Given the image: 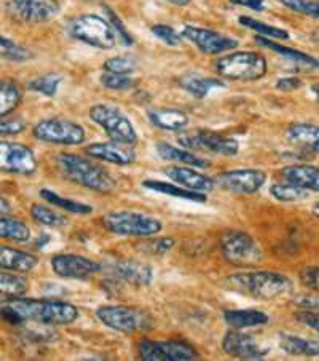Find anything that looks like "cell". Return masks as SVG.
Returning a JSON list of instances; mask_svg holds the SVG:
<instances>
[{
  "instance_id": "obj_24",
  "label": "cell",
  "mask_w": 319,
  "mask_h": 361,
  "mask_svg": "<svg viewBox=\"0 0 319 361\" xmlns=\"http://www.w3.org/2000/svg\"><path fill=\"white\" fill-rule=\"evenodd\" d=\"M39 264V259L32 256L31 252L10 248V246H2L0 248V266L5 270H11V272H31L32 269Z\"/></svg>"
},
{
  "instance_id": "obj_45",
  "label": "cell",
  "mask_w": 319,
  "mask_h": 361,
  "mask_svg": "<svg viewBox=\"0 0 319 361\" xmlns=\"http://www.w3.org/2000/svg\"><path fill=\"white\" fill-rule=\"evenodd\" d=\"M173 246H174L173 238H155L142 243L139 248L141 251L147 252V255H165V252L173 250Z\"/></svg>"
},
{
  "instance_id": "obj_49",
  "label": "cell",
  "mask_w": 319,
  "mask_h": 361,
  "mask_svg": "<svg viewBox=\"0 0 319 361\" xmlns=\"http://www.w3.org/2000/svg\"><path fill=\"white\" fill-rule=\"evenodd\" d=\"M107 13H109V20H111V24L113 26V29H115V32L120 39L123 40L125 45H132V37L128 34V31H126L123 23L118 20V16L113 13V11L107 10Z\"/></svg>"
},
{
  "instance_id": "obj_15",
  "label": "cell",
  "mask_w": 319,
  "mask_h": 361,
  "mask_svg": "<svg viewBox=\"0 0 319 361\" xmlns=\"http://www.w3.org/2000/svg\"><path fill=\"white\" fill-rule=\"evenodd\" d=\"M222 350L228 357L246 361H261L270 353V347L262 345L252 336L239 333L238 329H232L222 339Z\"/></svg>"
},
{
  "instance_id": "obj_42",
  "label": "cell",
  "mask_w": 319,
  "mask_h": 361,
  "mask_svg": "<svg viewBox=\"0 0 319 361\" xmlns=\"http://www.w3.org/2000/svg\"><path fill=\"white\" fill-rule=\"evenodd\" d=\"M281 4L296 13L319 20V0H281Z\"/></svg>"
},
{
  "instance_id": "obj_53",
  "label": "cell",
  "mask_w": 319,
  "mask_h": 361,
  "mask_svg": "<svg viewBox=\"0 0 319 361\" xmlns=\"http://www.w3.org/2000/svg\"><path fill=\"white\" fill-rule=\"evenodd\" d=\"M166 2H170L173 5H177V7H185V5L190 4V0H166Z\"/></svg>"
},
{
  "instance_id": "obj_16",
  "label": "cell",
  "mask_w": 319,
  "mask_h": 361,
  "mask_svg": "<svg viewBox=\"0 0 319 361\" xmlns=\"http://www.w3.org/2000/svg\"><path fill=\"white\" fill-rule=\"evenodd\" d=\"M182 35L192 44L196 45L198 50L204 55H220L224 51H230L238 47V42L222 35L213 29L198 27V26H185L182 29Z\"/></svg>"
},
{
  "instance_id": "obj_32",
  "label": "cell",
  "mask_w": 319,
  "mask_h": 361,
  "mask_svg": "<svg viewBox=\"0 0 319 361\" xmlns=\"http://www.w3.org/2000/svg\"><path fill=\"white\" fill-rule=\"evenodd\" d=\"M40 197L44 198L46 203L53 204V207L65 209V212H69V213H74V214H92L93 213V207H89V204L77 202V200H70V198H64L59 194H56L55 190L42 189Z\"/></svg>"
},
{
  "instance_id": "obj_28",
  "label": "cell",
  "mask_w": 319,
  "mask_h": 361,
  "mask_svg": "<svg viewBox=\"0 0 319 361\" xmlns=\"http://www.w3.org/2000/svg\"><path fill=\"white\" fill-rule=\"evenodd\" d=\"M286 136L299 147L319 152V125L294 123L287 128Z\"/></svg>"
},
{
  "instance_id": "obj_11",
  "label": "cell",
  "mask_w": 319,
  "mask_h": 361,
  "mask_svg": "<svg viewBox=\"0 0 319 361\" xmlns=\"http://www.w3.org/2000/svg\"><path fill=\"white\" fill-rule=\"evenodd\" d=\"M179 144L194 152H208L224 157H234L239 152V142L233 137H227L208 130H196L184 133L177 137Z\"/></svg>"
},
{
  "instance_id": "obj_43",
  "label": "cell",
  "mask_w": 319,
  "mask_h": 361,
  "mask_svg": "<svg viewBox=\"0 0 319 361\" xmlns=\"http://www.w3.org/2000/svg\"><path fill=\"white\" fill-rule=\"evenodd\" d=\"M104 69L107 72H115V74H131L136 69V61L131 56H115L107 59Z\"/></svg>"
},
{
  "instance_id": "obj_21",
  "label": "cell",
  "mask_w": 319,
  "mask_h": 361,
  "mask_svg": "<svg viewBox=\"0 0 319 361\" xmlns=\"http://www.w3.org/2000/svg\"><path fill=\"white\" fill-rule=\"evenodd\" d=\"M256 40L258 45H262L265 48H268V50L278 53V55L284 58L289 64H292L296 71H302V72L319 71V59L308 55V53L296 50V48L284 47V45L278 44V42H273L268 37H263V35H258V37H256Z\"/></svg>"
},
{
  "instance_id": "obj_29",
  "label": "cell",
  "mask_w": 319,
  "mask_h": 361,
  "mask_svg": "<svg viewBox=\"0 0 319 361\" xmlns=\"http://www.w3.org/2000/svg\"><path fill=\"white\" fill-rule=\"evenodd\" d=\"M225 323L232 329H246L263 326L270 322V317L261 310L248 309V310H227L224 312Z\"/></svg>"
},
{
  "instance_id": "obj_9",
  "label": "cell",
  "mask_w": 319,
  "mask_h": 361,
  "mask_svg": "<svg viewBox=\"0 0 319 361\" xmlns=\"http://www.w3.org/2000/svg\"><path fill=\"white\" fill-rule=\"evenodd\" d=\"M89 118L106 131L111 141L128 144V146L137 142L135 126L118 107H113L111 104H96L89 109Z\"/></svg>"
},
{
  "instance_id": "obj_18",
  "label": "cell",
  "mask_w": 319,
  "mask_h": 361,
  "mask_svg": "<svg viewBox=\"0 0 319 361\" xmlns=\"http://www.w3.org/2000/svg\"><path fill=\"white\" fill-rule=\"evenodd\" d=\"M11 15L26 23H45L58 16V0H8Z\"/></svg>"
},
{
  "instance_id": "obj_1",
  "label": "cell",
  "mask_w": 319,
  "mask_h": 361,
  "mask_svg": "<svg viewBox=\"0 0 319 361\" xmlns=\"http://www.w3.org/2000/svg\"><path fill=\"white\" fill-rule=\"evenodd\" d=\"M228 291L257 300H273L286 296L292 291V281L289 276L272 270H254V272H238L222 280Z\"/></svg>"
},
{
  "instance_id": "obj_33",
  "label": "cell",
  "mask_w": 319,
  "mask_h": 361,
  "mask_svg": "<svg viewBox=\"0 0 319 361\" xmlns=\"http://www.w3.org/2000/svg\"><path fill=\"white\" fill-rule=\"evenodd\" d=\"M0 291L7 298H21L29 291V280L26 276L18 275L15 272L2 270L0 274Z\"/></svg>"
},
{
  "instance_id": "obj_44",
  "label": "cell",
  "mask_w": 319,
  "mask_h": 361,
  "mask_svg": "<svg viewBox=\"0 0 319 361\" xmlns=\"http://www.w3.org/2000/svg\"><path fill=\"white\" fill-rule=\"evenodd\" d=\"M152 32L158 37L161 42H165L166 45L171 47H177L182 42L184 35H180L176 29H173L171 26H166V24H155L152 26Z\"/></svg>"
},
{
  "instance_id": "obj_50",
  "label": "cell",
  "mask_w": 319,
  "mask_h": 361,
  "mask_svg": "<svg viewBox=\"0 0 319 361\" xmlns=\"http://www.w3.org/2000/svg\"><path fill=\"white\" fill-rule=\"evenodd\" d=\"M296 304L300 307V310L319 312V294L318 296H300L296 299Z\"/></svg>"
},
{
  "instance_id": "obj_27",
  "label": "cell",
  "mask_w": 319,
  "mask_h": 361,
  "mask_svg": "<svg viewBox=\"0 0 319 361\" xmlns=\"http://www.w3.org/2000/svg\"><path fill=\"white\" fill-rule=\"evenodd\" d=\"M150 123L160 130L182 131L189 125V116L177 109H154L149 111Z\"/></svg>"
},
{
  "instance_id": "obj_7",
  "label": "cell",
  "mask_w": 319,
  "mask_h": 361,
  "mask_svg": "<svg viewBox=\"0 0 319 361\" xmlns=\"http://www.w3.org/2000/svg\"><path fill=\"white\" fill-rule=\"evenodd\" d=\"M102 224L111 233L123 237L149 238L161 231V222L154 216L136 212H112L102 216Z\"/></svg>"
},
{
  "instance_id": "obj_22",
  "label": "cell",
  "mask_w": 319,
  "mask_h": 361,
  "mask_svg": "<svg viewBox=\"0 0 319 361\" xmlns=\"http://www.w3.org/2000/svg\"><path fill=\"white\" fill-rule=\"evenodd\" d=\"M165 173L168 178L174 180V183L190 190H198L208 194V192H213L215 189L214 178H209L206 174L198 173L196 170H194V166H171L168 168Z\"/></svg>"
},
{
  "instance_id": "obj_56",
  "label": "cell",
  "mask_w": 319,
  "mask_h": 361,
  "mask_svg": "<svg viewBox=\"0 0 319 361\" xmlns=\"http://www.w3.org/2000/svg\"><path fill=\"white\" fill-rule=\"evenodd\" d=\"M318 40H319V34H318Z\"/></svg>"
},
{
  "instance_id": "obj_4",
  "label": "cell",
  "mask_w": 319,
  "mask_h": 361,
  "mask_svg": "<svg viewBox=\"0 0 319 361\" xmlns=\"http://www.w3.org/2000/svg\"><path fill=\"white\" fill-rule=\"evenodd\" d=\"M220 77L237 82L258 80L267 74V59L256 51H234L214 63Z\"/></svg>"
},
{
  "instance_id": "obj_41",
  "label": "cell",
  "mask_w": 319,
  "mask_h": 361,
  "mask_svg": "<svg viewBox=\"0 0 319 361\" xmlns=\"http://www.w3.org/2000/svg\"><path fill=\"white\" fill-rule=\"evenodd\" d=\"M101 83L106 88L115 90V92H123L136 85V80L132 79L131 74H115V72H104L101 75Z\"/></svg>"
},
{
  "instance_id": "obj_52",
  "label": "cell",
  "mask_w": 319,
  "mask_h": 361,
  "mask_svg": "<svg viewBox=\"0 0 319 361\" xmlns=\"http://www.w3.org/2000/svg\"><path fill=\"white\" fill-rule=\"evenodd\" d=\"M232 4L239 5V7H246L254 11H262L265 8L263 0H230Z\"/></svg>"
},
{
  "instance_id": "obj_20",
  "label": "cell",
  "mask_w": 319,
  "mask_h": 361,
  "mask_svg": "<svg viewBox=\"0 0 319 361\" xmlns=\"http://www.w3.org/2000/svg\"><path fill=\"white\" fill-rule=\"evenodd\" d=\"M85 152L89 155V157L98 159L102 161H107V164H113V165H131L135 164L136 160V154L128 144H120V142H96V144H89V146L85 149Z\"/></svg>"
},
{
  "instance_id": "obj_54",
  "label": "cell",
  "mask_w": 319,
  "mask_h": 361,
  "mask_svg": "<svg viewBox=\"0 0 319 361\" xmlns=\"http://www.w3.org/2000/svg\"><path fill=\"white\" fill-rule=\"evenodd\" d=\"M311 213L316 216V218L319 219V202L318 203H315V207H313V209H311Z\"/></svg>"
},
{
  "instance_id": "obj_10",
  "label": "cell",
  "mask_w": 319,
  "mask_h": 361,
  "mask_svg": "<svg viewBox=\"0 0 319 361\" xmlns=\"http://www.w3.org/2000/svg\"><path fill=\"white\" fill-rule=\"evenodd\" d=\"M32 135L39 141L58 144V146H78L85 141L83 126L64 118L42 120L32 128Z\"/></svg>"
},
{
  "instance_id": "obj_25",
  "label": "cell",
  "mask_w": 319,
  "mask_h": 361,
  "mask_svg": "<svg viewBox=\"0 0 319 361\" xmlns=\"http://www.w3.org/2000/svg\"><path fill=\"white\" fill-rule=\"evenodd\" d=\"M142 185H144V188L156 192V194L182 198V200L196 202V203H206V200H208V197H206V194H204V192L190 190L187 188H182V185H174L171 183H165V180L147 179V180H144Z\"/></svg>"
},
{
  "instance_id": "obj_3",
  "label": "cell",
  "mask_w": 319,
  "mask_h": 361,
  "mask_svg": "<svg viewBox=\"0 0 319 361\" xmlns=\"http://www.w3.org/2000/svg\"><path fill=\"white\" fill-rule=\"evenodd\" d=\"M56 168L70 183L82 185L85 189H92L101 194H111L115 189V179L111 173L92 160L75 154H59L56 157Z\"/></svg>"
},
{
  "instance_id": "obj_39",
  "label": "cell",
  "mask_w": 319,
  "mask_h": 361,
  "mask_svg": "<svg viewBox=\"0 0 319 361\" xmlns=\"http://www.w3.org/2000/svg\"><path fill=\"white\" fill-rule=\"evenodd\" d=\"M0 53H2V56L5 59L13 63H24L32 59V53L29 51L27 48L15 44V42H11L7 37L0 39Z\"/></svg>"
},
{
  "instance_id": "obj_55",
  "label": "cell",
  "mask_w": 319,
  "mask_h": 361,
  "mask_svg": "<svg viewBox=\"0 0 319 361\" xmlns=\"http://www.w3.org/2000/svg\"><path fill=\"white\" fill-rule=\"evenodd\" d=\"M313 93L316 94V98H318V101H319V85H315V87H313Z\"/></svg>"
},
{
  "instance_id": "obj_14",
  "label": "cell",
  "mask_w": 319,
  "mask_h": 361,
  "mask_svg": "<svg viewBox=\"0 0 319 361\" xmlns=\"http://www.w3.org/2000/svg\"><path fill=\"white\" fill-rule=\"evenodd\" d=\"M37 159L27 146L7 141L0 144V168L4 171L29 176L37 171Z\"/></svg>"
},
{
  "instance_id": "obj_19",
  "label": "cell",
  "mask_w": 319,
  "mask_h": 361,
  "mask_svg": "<svg viewBox=\"0 0 319 361\" xmlns=\"http://www.w3.org/2000/svg\"><path fill=\"white\" fill-rule=\"evenodd\" d=\"M111 275L115 283H125V285L136 288L149 286L154 280L152 269L139 261H122L113 264Z\"/></svg>"
},
{
  "instance_id": "obj_17",
  "label": "cell",
  "mask_w": 319,
  "mask_h": 361,
  "mask_svg": "<svg viewBox=\"0 0 319 361\" xmlns=\"http://www.w3.org/2000/svg\"><path fill=\"white\" fill-rule=\"evenodd\" d=\"M51 269L61 279L87 280L89 276L102 272L99 262L88 259L80 255H56L51 257Z\"/></svg>"
},
{
  "instance_id": "obj_36",
  "label": "cell",
  "mask_w": 319,
  "mask_h": 361,
  "mask_svg": "<svg viewBox=\"0 0 319 361\" xmlns=\"http://www.w3.org/2000/svg\"><path fill=\"white\" fill-rule=\"evenodd\" d=\"M270 194L278 202L284 203H296L308 198V190L299 188V185L292 183H287V180L282 184H273L270 188Z\"/></svg>"
},
{
  "instance_id": "obj_40",
  "label": "cell",
  "mask_w": 319,
  "mask_h": 361,
  "mask_svg": "<svg viewBox=\"0 0 319 361\" xmlns=\"http://www.w3.org/2000/svg\"><path fill=\"white\" fill-rule=\"evenodd\" d=\"M61 80L63 77L59 74H45V75L37 77V79H34L31 83H29V88H31L32 92H37L45 96H50L51 98V96L56 94Z\"/></svg>"
},
{
  "instance_id": "obj_47",
  "label": "cell",
  "mask_w": 319,
  "mask_h": 361,
  "mask_svg": "<svg viewBox=\"0 0 319 361\" xmlns=\"http://www.w3.org/2000/svg\"><path fill=\"white\" fill-rule=\"evenodd\" d=\"M26 128V122H23L21 118H13V120H4L0 123V135L2 136H13L21 133V131Z\"/></svg>"
},
{
  "instance_id": "obj_26",
  "label": "cell",
  "mask_w": 319,
  "mask_h": 361,
  "mask_svg": "<svg viewBox=\"0 0 319 361\" xmlns=\"http://www.w3.org/2000/svg\"><path fill=\"white\" fill-rule=\"evenodd\" d=\"M156 154H158L163 160L176 161V164H182L187 166L208 168L211 165L206 159L198 157L196 154H194V150L185 149V147L179 149V147H174V146H171V144H166V142L156 144Z\"/></svg>"
},
{
  "instance_id": "obj_48",
  "label": "cell",
  "mask_w": 319,
  "mask_h": 361,
  "mask_svg": "<svg viewBox=\"0 0 319 361\" xmlns=\"http://www.w3.org/2000/svg\"><path fill=\"white\" fill-rule=\"evenodd\" d=\"M297 320L308 326L311 329H315L319 333V312H311V310H300L296 314Z\"/></svg>"
},
{
  "instance_id": "obj_51",
  "label": "cell",
  "mask_w": 319,
  "mask_h": 361,
  "mask_svg": "<svg viewBox=\"0 0 319 361\" xmlns=\"http://www.w3.org/2000/svg\"><path fill=\"white\" fill-rule=\"evenodd\" d=\"M300 87H302V80L297 79V77H282L276 82V88L281 90V92H294Z\"/></svg>"
},
{
  "instance_id": "obj_30",
  "label": "cell",
  "mask_w": 319,
  "mask_h": 361,
  "mask_svg": "<svg viewBox=\"0 0 319 361\" xmlns=\"http://www.w3.org/2000/svg\"><path fill=\"white\" fill-rule=\"evenodd\" d=\"M280 347L287 355H294V357H319L318 341L299 338V336H292L289 333L280 334Z\"/></svg>"
},
{
  "instance_id": "obj_2",
  "label": "cell",
  "mask_w": 319,
  "mask_h": 361,
  "mask_svg": "<svg viewBox=\"0 0 319 361\" xmlns=\"http://www.w3.org/2000/svg\"><path fill=\"white\" fill-rule=\"evenodd\" d=\"M2 304H7L16 310L24 322L40 323L46 326H64V324L77 322L80 317V312L75 305L63 302V300L10 298Z\"/></svg>"
},
{
  "instance_id": "obj_46",
  "label": "cell",
  "mask_w": 319,
  "mask_h": 361,
  "mask_svg": "<svg viewBox=\"0 0 319 361\" xmlns=\"http://www.w3.org/2000/svg\"><path fill=\"white\" fill-rule=\"evenodd\" d=\"M299 279L310 291L319 293V267H305L300 270Z\"/></svg>"
},
{
  "instance_id": "obj_23",
  "label": "cell",
  "mask_w": 319,
  "mask_h": 361,
  "mask_svg": "<svg viewBox=\"0 0 319 361\" xmlns=\"http://www.w3.org/2000/svg\"><path fill=\"white\" fill-rule=\"evenodd\" d=\"M281 176L284 178L287 183H292L299 185V188L319 192V168L308 164L300 165H289L281 170Z\"/></svg>"
},
{
  "instance_id": "obj_8",
  "label": "cell",
  "mask_w": 319,
  "mask_h": 361,
  "mask_svg": "<svg viewBox=\"0 0 319 361\" xmlns=\"http://www.w3.org/2000/svg\"><path fill=\"white\" fill-rule=\"evenodd\" d=\"M70 35L89 47L111 50L115 47L118 35L112 24L98 15H82L70 23Z\"/></svg>"
},
{
  "instance_id": "obj_31",
  "label": "cell",
  "mask_w": 319,
  "mask_h": 361,
  "mask_svg": "<svg viewBox=\"0 0 319 361\" xmlns=\"http://www.w3.org/2000/svg\"><path fill=\"white\" fill-rule=\"evenodd\" d=\"M179 85L192 96H195L196 99H203L204 96H208L213 90L225 87V82L220 79H211V77L189 74V75L180 77Z\"/></svg>"
},
{
  "instance_id": "obj_37",
  "label": "cell",
  "mask_w": 319,
  "mask_h": 361,
  "mask_svg": "<svg viewBox=\"0 0 319 361\" xmlns=\"http://www.w3.org/2000/svg\"><path fill=\"white\" fill-rule=\"evenodd\" d=\"M238 21H239V24H243L244 27H248V29H251V31H254L257 34L263 35V37L280 39V40H287L289 39V32L284 31V29L272 26V24L262 23V21H258V20H254V18L242 16Z\"/></svg>"
},
{
  "instance_id": "obj_13",
  "label": "cell",
  "mask_w": 319,
  "mask_h": 361,
  "mask_svg": "<svg viewBox=\"0 0 319 361\" xmlns=\"http://www.w3.org/2000/svg\"><path fill=\"white\" fill-rule=\"evenodd\" d=\"M215 188L234 195H254L267 183V174L262 170H232L224 171L214 178Z\"/></svg>"
},
{
  "instance_id": "obj_5",
  "label": "cell",
  "mask_w": 319,
  "mask_h": 361,
  "mask_svg": "<svg viewBox=\"0 0 319 361\" xmlns=\"http://www.w3.org/2000/svg\"><path fill=\"white\" fill-rule=\"evenodd\" d=\"M98 320L107 328L123 334H135L154 326L152 315L139 307L131 305H101L96 310Z\"/></svg>"
},
{
  "instance_id": "obj_6",
  "label": "cell",
  "mask_w": 319,
  "mask_h": 361,
  "mask_svg": "<svg viewBox=\"0 0 319 361\" xmlns=\"http://www.w3.org/2000/svg\"><path fill=\"white\" fill-rule=\"evenodd\" d=\"M220 250L225 261L238 267H256L263 261L261 245L244 231H227L222 233Z\"/></svg>"
},
{
  "instance_id": "obj_38",
  "label": "cell",
  "mask_w": 319,
  "mask_h": 361,
  "mask_svg": "<svg viewBox=\"0 0 319 361\" xmlns=\"http://www.w3.org/2000/svg\"><path fill=\"white\" fill-rule=\"evenodd\" d=\"M31 216L35 222L46 227H63L68 222L63 214L53 212L51 208L44 207V204H32Z\"/></svg>"
},
{
  "instance_id": "obj_35",
  "label": "cell",
  "mask_w": 319,
  "mask_h": 361,
  "mask_svg": "<svg viewBox=\"0 0 319 361\" xmlns=\"http://www.w3.org/2000/svg\"><path fill=\"white\" fill-rule=\"evenodd\" d=\"M21 102V90L15 82L4 80L0 85V117H7Z\"/></svg>"
},
{
  "instance_id": "obj_34",
  "label": "cell",
  "mask_w": 319,
  "mask_h": 361,
  "mask_svg": "<svg viewBox=\"0 0 319 361\" xmlns=\"http://www.w3.org/2000/svg\"><path fill=\"white\" fill-rule=\"evenodd\" d=\"M0 237L4 240H11V242H29L31 228L20 219L2 216V219H0Z\"/></svg>"
},
{
  "instance_id": "obj_12",
  "label": "cell",
  "mask_w": 319,
  "mask_h": 361,
  "mask_svg": "<svg viewBox=\"0 0 319 361\" xmlns=\"http://www.w3.org/2000/svg\"><path fill=\"white\" fill-rule=\"evenodd\" d=\"M139 357L144 361H190L198 360V353L194 347L179 341H141Z\"/></svg>"
}]
</instances>
